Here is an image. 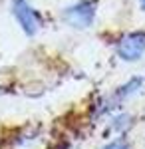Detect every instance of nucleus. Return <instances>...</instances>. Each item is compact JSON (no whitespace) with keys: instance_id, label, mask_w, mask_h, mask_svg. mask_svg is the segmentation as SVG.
Segmentation results:
<instances>
[{"instance_id":"f257e3e1","label":"nucleus","mask_w":145,"mask_h":149,"mask_svg":"<svg viewBox=\"0 0 145 149\" xmlns=\"http://www.w3.org/2000/svg\"><path fill=\"white\" fill-rule=\"evenodd\" d=\"M62 20L72 28L86 30L96 20V2L93 0H79L76 4L68 6L66 10L62 12Z\"/></svg>"},{"instance_id":"39448f33","label":"nucleus","mask_w":145,"mask_h":149,"mask_svg":"<svg viewBox=\"0 0 145 149\" xmlns=\"http://www.w3.org/2000/svg\"><path fill=\"white\" fill-rule=\"evenodd\" d=\"M101 149H129V143L125 139H113L109 143H105Z\"/></svg>"},{"instance_id":"f03ea898","label":"nucleus","mask_w":145,"mask_h":149,"mask_svg":"<svg viewBox=\"0 0 145 149\" xmlns=\"http://www.w3.org/2000/svg\"><path fill=\"white\" fill-rule=\"evenodd\" d=\"M115 52L123 62H137L145 54V30H133L123 34L117 44Z\"/></svg>"},{"instance_id":"7ed1b4c3","label":"nucleus","mask_w":145,"mask_h":149,"mask_svg":"<svg viewBox=\"0 0 145 149\" xmlns=\"http://www.w3.org/2000/svg\"><path fill=\"white\" fill-rule=\"evenodd\" d=\"M12 14L18 26L24 30V34L36 36V32L40 30V18L28 0H12Z\"/></svg>"},{"instance_id":"423d86ee","label":"nucleus","mask_w":145,"mask_h":149,"mask_svg":"<svg viewBox=\"0 0 145 149\" xmlns=\"http://www.w3.org/2000/svg\"><path fill=\"white\" fill-rule=\"evenodd\" d=\"M139 4H141V8L145 10V0H139Z\"/></svg>"},{"instance_id":"20e7f679","label":"nucleus","mask_w":145,"mask_h":149,"mask_svg":"<svg viewBox=\"0 0 145 149\" xmlns=\"http://www.w3.org/2000/svg\"><path fill=\"white\" fill-rule=\"evenodd\" d=\"M141 88H143V80H141V78H131L127 84H123V86H119V88L115 90V93H113V103H119V102H123V100L135 95V93H139Z\"/></svg>"}]
</instances>
